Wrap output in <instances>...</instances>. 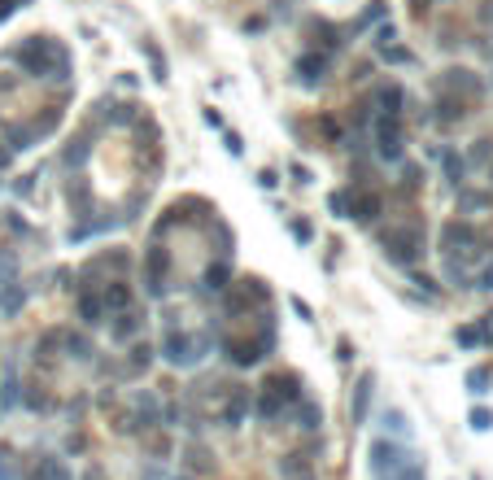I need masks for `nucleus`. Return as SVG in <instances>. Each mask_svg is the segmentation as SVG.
I'll list each match as a JSON object with an SVG mask.
<instances>
[{
    "mask_svg": "<svg viewBox=\"0 0 493 480\" xmlns=\"http://www.w3.org/2000/svg\"><path fill=\"white\" fill-rule=\"evenodd\" d=\"M0 480H18V472H14V459H9L5 450H0Z\"/></svg>",
    "mask_w": 493,
    "mask_h": 480,
    "instance_id": "nucleus-25",
    "label": "nucleus"
},
{
    "mask_svg": "<svg viewBox=\"0 0 493 480\" xmlns=\"http://www.w3.org/2000/svg\"><path fill=\"white\" fill-rule=\"evenodd\" d=\"M101 315H105V302L83 288V293H79V319H83V323H101Z\"/></svg>",
    "mask_w": 493,
    "mask_h": 480,
    "instance_id": "nucleus-9",
    "label": "nucleus"
},
{
    "mask_svg": "<svg viewBox=\"0 0 493 480\" xmlns=\"http://www.w3.org/2000/svg\"><path fill=\"white\" fill-rule=\"evenodd\" d=\"M323 424V411L315 402H302V428H319Z\"/></svg>",
    "mask_w": 493,
    "mask_h": 480,
    "instance_id": "nucleus-19",
    "label": "nucleus"
},
{
    "mask_svg": "<svg viewBox=\"0 0 493 480\" xmlns=\"http://www.w3.org/2000/svg\"><path fill=\"white\" fill-rule=\"evenodd\" d=\"M18 66H27L31 75H53V79H66V70H70V57H66V48H57L53 40H27V44H18Z\"/></svg>",
    "mask_w": 493,
    "mask_h": 480,
    "instance_id": "nucleus-1",
    "label": "nucleus"
},
{
    "mask_svg": "<svg viewBox=\"0 0 493 480\" xmlns=\"http://www.w3.org/2000/svg\"><path fill=\"white\" fill-rule=\"evenodd\" d=\"M302 480H306V476H302Z\"/></svg>",
    "mask_w": 493,
    "mask_h": 480,
    "instance_id": "nucleus-35",
    "label": "nucleus"
},
{
    "mask_svg": "<svg viewBox=\"0 0 493 480\" xmlns=\"http://www.w3.org/2000/svg\"><path fill=\"white\" fill-rule=\"evenodd\" d=\"M384 62H411V53L406 48H384Z\"/></svg>",
    "mask_w": 493,
    "mask_h": 480,
    "instance_id": "nucleus-29",
    "label": "nucleus"
},
{
    "mask_svg": "<svg viewBox=\"0 0 493 480\" xmlns=\"http://www.w3.org/2000/svg\"><path fill=\"white\" fill-rule=\"evenodd\" d=\"M249 411V389H236L232 393V402H227V411H223V419L227 424H240V415Z\"/></svg>",
    "mask_w": 493,
    "mask_h": 480,
    "instance_id": "nucleus-14",
    "label": "nucleus"
},
{
    "mask_svg": "<svg viewBox=\"0 0 493 480\" xmlns=\"http://www.w3.org/2000/svg\"><path fill=\"white\" fill-rule=\"evenodd\" d=\"M371 389H376V376H371V371H363V380H358V389H354V406H350L354 424H363V419H367V406H371Z\"/></svg>",
    "mask_w": 493,
    "mask_h": 480,
    "instance_id": "nucleus-8",
    "label": "nucleus"
},
{
    "mask_svg": "<svg viewBox=\"0 0 493 480\" xmlns=\"http://www.w3.org/2000/svg\"><path fill=\"white\" fill-rule=\"evenodd\" d=\"M384 254L393 262H411L419 254V232L415 227H393V232H384Z\"/></svg>",
    "mask_w": 493,
    "mask_h": 480,
    "instance_id": "nucleus-4",
    "label": "nucleus"
},
{
    "mask_svg": "<svg viewBox=\"0 0 493 480\" xmlns=\"http://www.w3.org/2000/svg\"><path fill=\"white\" fill-rule=\"evenodd\" d=\"M350 214H354L358 223H371V219L380 214V197H371V192H367V197H358L354 206H350Z\"/></svg>",
    "mask_w": 493,
    "mask_h": 480,
    "instance_id": "nucleus-13",
    "label": "nucleus"
},
{
    "mask_svg": "<svg viewBox=\"0 0 493 480\" xmlns=\"http://www.w3.org/2000/svg\"><path fill=\"white\" fill-rule=\"evenodd\" d=\"M389 480H424V463H415V459H411V463L402 467V472H393Z\"/></svg>",
    "mask_w": 493,
    "mask_h": 480,
    "instance_id": "nucleus-22",
    "label": "nucleus"
},
{
    "mask_svg": "<svg viewBox=\"0 0 493 480\" xmlns=\"http://www.w3.org/2000/svg\"><path fill=\"white\" fill-rule=\"evenodd\" d=\"M467 384H472V393H485V384H489V371H472V376H467Z\"/></svg>",
    "mask_w": 493,
    "mask_h": 480,
    "instance_id": "nucleus-27",
    "label": "nucleus"
},
{
    "mask_svg": "<svg viewBox=\"0 0 493 480\" xmlns=\"http://www.w3.org/2000/svg\"><path fill=\"white\" fill-rule=\"evenodd\" d=\"M328 210L341 214V219H350V214H345V210H350V192H332V197H328Z\"/></svg>",
    "mask_w": 493,
    "mask_h": 480,
    "instance_id": "nucleus-21",
    "label": "nucleus"
},
{
    "mask_svg": "<svg viewBox=\"0 0 493 480\" xmlns=\"http://www.w3.org/2000/svg\"><path fill=\"white\" fill-rule=\"evenodd\" d=\"M323 70H328V57L306 53L302 62H297V75H302V83H319V79H323Z\"/></svg>",
    "mask_w": 493,
    "mask_h": 480,
    "instance_id": "nucleus-10",
    "label": "nucleus"
},
{
    "mask_svg": "<svg viewBox=\"0 0 493 480\" xmlns=\"http://www.w3.org/2000/svg\"><path fill=\"white\" fill-rule=\"evenodd\" d=\"M480 341V328H463L459 332V345H476Z\"/></svg>",
    "mask_w": 493,
    "mask_h": 480,
    "instance_id": "nucleus-30",
    "label": "nucleus"
},
{
    "mask_svg": "<svg viewBox=\"0 0 493 480\" xmlns=\"http://www.w3.org/2000/svg\"><path fill=\"white\" fill-rule=\"evenodd\" d=\"M62 341H66V354L70 358H92V345L83 341V336H62Z\"/></svg>",
    "mask_w": 493,
    "mask_h": 480,
    "instance_id": "nucleus-17",
    "label": "nucleus"
},
{
    "mask_svg": "<svg viewBox=\"0 0 493 480\" xmlns=\"http://www.w3.org/2000/svg\"><path fill=\"white\" fill-rule=\"evenodd\" d=\"M293 236H297V240H310V223L297 219V223H293Z\"/></svg>",
    "mask_w": 493,
    "mask_h": 480,
    "instance_id": "nucleus-31",
    "label": "nucleus"
},
{
    "mask_svg": "<svg viewBox=\"0 0 493 480\" xmlns=\"http://www.w3.org/2000/svg\"><path fill=\"white\" fill-rule=\"evenodd\" d=\"M411 463V454H406L402 446H393V441H371V472H376L380 480H389L393 472H402V467Z\"/></svg>",
    "mask_w": 493,
    "mask_h": 480,
    "instance_id": "nucleus-3",
    "label": "nucleus"
},
{
    "mask_svg": "<svg viewBox=\"0 0 493 480\" xmlns=\"http://www.w3.org/2000/svg\"><path fill=\"white\" fill-rule=\"evenodd\" d=\"M206 288H210V293L227 288V267H210V271H206Z\"/></svg>",
    "mask_w": 493,
    "mask_h": 480,
    "instance_id": "nucleus-20",
    "label": "nucleus"
},
{
    "mask_svg": "<svg viewBox=\"0 0 493 480\" xmlns=\"http://www.w3.org/2000/svg\"><path fill=\"white\" fill-rule=\"evenodd\" d=\"M88 480H101V476H96V472H92V476H88Z\"/></svg>",
    "mask_w": 493,
    "mask_h": 480,
    "instance_id": "nucleus-34",
    "label": "nucleus"
},
{
    "mask_svg": "<svg viewBox=\"0 0 493 480\" xmlns=\"http://www.w3.org/2000/svg\"><path fill=\"white\" fill-rule=\"evenodd\" d=\"M201 354H206V336H188V332H166V341H162V358L171 367H192V363H201Z\"/></svg>",
    "mask_w": 493,
    "mask_h": 480,
    "instance_id": "nucleus-2",
    "label": "nucleus"
},
{
    "mask_svg": "<svg viewBox=\"0 0 493 480\" xmlns=\"http://www.w3.org/2000/svg\"><path fill=\"white\" fill-rule=\"evenodd\" d=\"M472 428H480V432H485V428H493V411L476 406V411H472Z\"/></svg>",
    "mask_w": 493,
    "mask_h": 480,
    "instance_id": "nucleus-23",
    "label": "nucleus"
},
{
    "mask_svg": "<svg viewBox=\"0 0 493 480\" xmlns=\"http://www.w3.org/2000/svg\"><path fill=\"white\" fill-rule=\"evenodd\" d=\"M149 358H153L149 345H136V354H131V367H149Z\"/></svg>",
    "mask_w": 493,
    "mask_h": 480,
    "instance_id": "nucleus-26",
    "label": "nucleus"
},
{
    "mask_svg": "<svg viewBox=\"0 0 493 480\" xmlns=\"http://www.w3.org/2000/svg\"><path fill=\"white\" fill-rule=\"evenodd\" d=\"M280 393H275V389H267V393H262V398H258V415L262 419H275V415H280Z\"/></svg>",
    "mask_w": 493,
    "mask_h": 480,
    "instance_id": "nucleus-16",
    "label": "nucleus"
},
{
    "mask_svg": "<svg viewBox=\"0 0 493 480\" xmlns=\"http://www.w3.org/2000/svg\"><path fill=\"white\" fill-rule=\"evenodd\" d=\"M384 428H393V432H402V437H406V419H402V411H389V415H384Z\"/></svg>",
    "mask_w": 493,
    "mask_h": 480,
    "instance_id": "nucleus-24",
    "label": "nucleus"
},
{
    "mask_svg": "<svg viewBox=\"0 0 493 480\" xmlns=\"http://www.w3.org/2000/svg\"><path fill=\"white\" fill-rule=\"evenodd\" d=\"M136 328H140V319L131 315V310H118V323H114V336H118V341H127V336H136Z\"/></svg>",
    "mask_w": 493,
    "mask_h": 480,
    "instance_id": "nucleus-15",
    "label": "nucleus"
},
{
    "mask_svg": "<svg viewBox=\"0 0 493 480\" xmlns=\"http://www.w3.org/2000/svg\"><path fill=\"white\" fill-rule=\"evenodd\" d=\"M0 166H9V153L5 149H0Z\"/></svg>",
    "mask_w": 493,
    "mask_h": 480,
    "instance_id": "nucleus-33",
    "label": "nucleus"
},
{
    "mask_svg": "<svg viewBox=\"0 0 493 480\" xmlns=\"http://www.w3.org/2000/svg\"><path fill=\"white\" fill-rule=\"evenodd\" d=\"M223 350H227V358H232L236 367H254L258 358H262V345H254V341H236V336H223Z\"/></svg>",
    "mask_w": 493,
    "mask_h": 480,
    "instance_id": "nucleus-7",
    "label": "nucleus"
},
{
    "mask_svg": "<svg viewBox=\"0 0 493 480\" xmlns=\"http://www.w3.org/2000/svg\"><path fill=\"white\" fill-rule=\"evenodd\" d=\"M480 288H493V267H489L485 275H480Z\"/></svg>",
    "mask_w": 493,
    "mask_h": 480,
    "instance_id": "nucleus-32",
    "label": "nucleus"
},
{
    "mask_svg": "<svg viewBox=\"0 0 493 480\" xmlns=\"http://www.w3.org/2000/svg\"><path fill=\"white\" fill-rule=\"evenodd\" d=\"M166 267H171V254L162 245H153L144 254V284H149L153 297H166Z\"/></svg>",
    "mask_w": 493,
    "mask_h": 480,
    "instance_id": "nucleus-5",
    "label": "nucleus"
},
{
    "mask_svg": "<svg viewBox=\"0 0 493 480\" xmlns=\"http://www.w3.org/2000/svg\"><path fill=\"white\" fill-rule=\"evenodd\" d=\"M101 302H105V310H127V306H131V288L114 280V284H105Z\"/></svg>",
    "mask_w": 493,
    "mask_h": 480,
    "instance_id": "nucleus-11",
    "label": "nucleus"
},
{
    "mask_svg": "<svg viewBox=\"0 0 493 480\" xmlns=\"http://www.w3.org/2000/svg\"><path fill=\"white\" fill-rule=\"evenodd\" d=\"M376 144H380V158H389V162L402 158V127H398V114H389V118H380V123H376Z\"/></svg>",
    "mask_w": 493,
    "mask_h": 480,
    "instance_id": "nucleus-6",
    "label": "nucleus"
},
{
    "mask_svg": "<svg viewBox=\"0 0 493 480\" xmlns=\"http://www.w3.org/2000/svg\"><path fill=\"white\" fill-rule=\"evenodd\" d=\"M446 171H450V179H454V184H459V179H463V162L454 158V153H450V158H446Z\"/></svg>",
    "mask_w": 493,
    "mask_h": 480,
    "instance_id": "nucleus-28",
    "label": "nucleus"
},
{
    "mask_svg": "<svg viewBox=\"0 0 493 480\" xmlns=\"http://www.w3.org/2000/svg\"><path fill=\"white\" fill-rule=\"evenodd\" d=\"M35 480H70V472L62 459H40L35 463Z\"/></svg>",
    "mask_w": 493,
    "mask_h": 480,
    "instance_id": "nucleus-12",
    "label": "nucleus"
},
{
    "mask_svg": "<svg viewBox=\"0 0 493 480\" xmlns=\"http://www.w3.org/2000/svg\"><path fill=\"white\" fill-rule=\"evenodd\" d=\"M0 402H5V411L18 402V376H14V367L5 371V393H0Z\"/></svg>",
    "mask_w": 493,
    "mask_h": 480,
    "instance_id": "nucleus-18",
    "label": "nucleus"
}]
</instances>
